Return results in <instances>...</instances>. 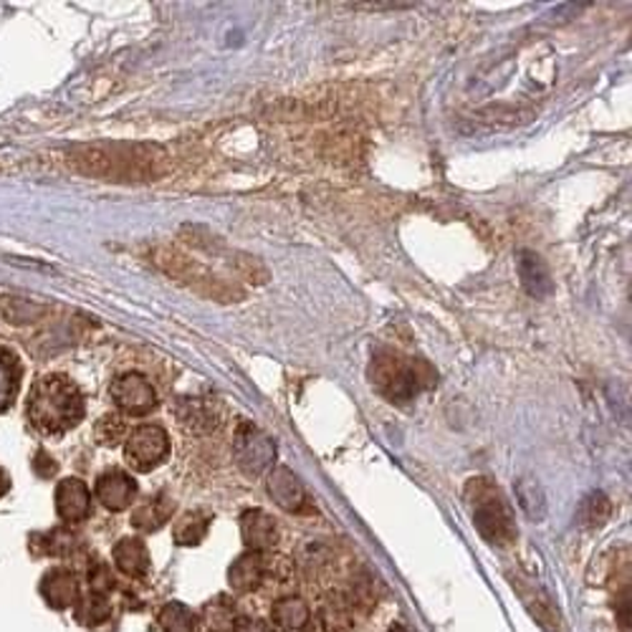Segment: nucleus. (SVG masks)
<instances>
[{
  "label": "nucleus",
  "instance_id": "nucleus-14",
  "mask_svg": "<svg viewBox=\"0 0 632 632\" xmlns=\"http://www.w3.org/2000/svg\"><path fill=\"white\" fill-rule=\"evenodd\" d=\"M264 574H266L264 557H261L258 552H246L231 564L228 582L236 592H251L264 582Z\"/></svg>",
  "mask_w": 632,
  "mask_h": 632
},
{
  "label": "nucleus",
  "instance_id": "nucleus-10",
  "mask_svg": "<svg viewBox=\"0 0 632 632\" xmlns=\"http://www.w3.org/2000/svg\"><path fill=\"white\" fill-rule=\"evenodd\" d=\"M241 537L246 541L248 552H268L278 541L276 519L261 509H251L241 517Z\"/></svg>",
  "mask_w": 632,
  "mask_h": 632
},
{
  "label": "nucleus",
  "instance_id": "nucleus-27",
  "mask_svg": "<svg viewBox=\"0 0 632 632\" xmlns=\"http://www.w3.org/2000/svg\"><path fill=\"white\" fill-rule=\"evenodd\" d=\"M233 632H271L264 620H253V618H241L233 625Z\"/></svg>",
  "mask_w": 632,
  "mask_h": 632
},
{
  "label": "nucleus",
  "instance_id": "nucleus-12",
  "mask_svg": "<svg viewBox=\"0 0 632 632\" xmlns=\"http://www.w3.org/2000/svg\"><path fill=\"white\" fill-rule=\"evenodd\" d=\"M96 496L106 509L122 511L134 501V496H137V483H134L132 478L122 471H110V473L99 476Z\"/></svg>",
  "mask_w": 632,
  "mask_h": 632
},
{
  "label": "nucleus",
  "instance_id": "nucleus-13",
  "mask_svg": "<svg viewBox=\"0 0 632 632\" xmlns=\"http://www.w3.org/2000/svg\"><path fill=\"white\" fill-rule=\"evenodd\" d=\"M57 503L61 519L67 521H81L89 517V509H92V499H89L86 486L77 481V478H69L63 481L57 491Z\"/></svg>",
  "mask_w": 632,
  "mask_h": 632
},
{
  "label": "nucleus",
  "instance_id": "nucleus-19",
  "mask_svg": "<svg viewBox=\"0 0 632 632\" xmlns=\"http://www.w3.org/2000/svg\"><path fill=\"white\" fill-rule=\"evenodd\" d=\"M309 608L299 598H286L274 604V625L284 630H302L309 625Z\"/></svg>",
  "mask_w": 632,
  "mask_h": 632
},
{
  "label": "nucleus",
  "instance_id": "nucleus-15",
  "mask_svg": "<svg viewBox=\"0 0 632 632\" xmlns=\"http://www.w3.org/2000/svg\"><path fill=\"white\" fill-rule=\"evenodd\" d=\"M177 420L183 422L185 428L193 430H213L218 426V405L213 400H197V397H190V400L177 402Z\"/></svg>",
  "mask_w": 632,
  "mask_h": 632
},
{
  "label": "nucleus",
  "instance_id": "nucleus-7",
  "mask_svg": "<svg viewBox=\"0 0 632 632\" xmlns=\"http://www.w3.org/2000/svg\"><path fill=\"white\" fill-rule=\"evenodd\" d=\"M170 453V438L160 426H142L126 440L124 456L134 471H152Z\"/></svg>",
  "mask_w": 632,
  "mask_h": 632
},
{
  "label": "nucleus",
  "instance_id": "nucleus-28",
  "mask_svg": "<svg viewBox=\"0 0 632 632\" xmlns=\"http://www.w3.org/2000/svg\"><path fill=\"white\" fill-rule=\"evenodd\" d=\"M6 486H8V481H6V473H3V471H0V493H3V491H6Z\"/></svg>",
  "mask_w": 632,
  "mask_h": 632
},
{
  "label": "nucleus",
  "instance_id": "nucleus-5",
  "mask_svg": "<svg viewBox=\"0 0 632 632\" xmlns=\"http://www.w3.org/2000/svg\"><path fill=\"white\" fill-rule=\"evenodd\" d=\"M152 258H155V264L165 271L167 276L177 278L180 284H187V286L197 288V292H203L205 296H213V299H218L223 304H228L233 299H241V292H236V288H231L228 284L221 282L218 276L211 274V271H205L201 264H195L193 258L183 256V253L162 248Z\"/></svg>",
  "mask_w": 632,
  "mask_h": 632
},
{
  "label": "nucleus",
  "instance_id": "nucleus-22",
  "mask_svg": "<svg viewBox=\"0 0 632 632\" xmlns=\"http://www.w3.org/2000/svg\"><path fill=\"white\" fill-rule=\"evenodd\" d=\"M170 513H173V501L165 499V496H157V499H152L144 506H140V509L134 511L132 521L137 529L155 531L170 519Z\"/></svg>",
  "mask_w": 632,
  "mask_h": 632
},
{
  "label": "nucleus",
  "instance_id": "nucleus-11",
  "mask_svg": "<svg viewBox=\"0 0 632 632\" xmlns=\"http://www.w3.org/2000/svg\"><path fill=\"white\" fill-rule=\"evenodd\" d=\"M519 278L523 292L534 296V299H549V296L554 294V282L552 274H549V266L534 251L519 253Z\"/></svg>",
  "mask_w": 632,
  "mask_h": 632
},
{
  "label": "nucleus",
  "instance_id": "nucleus-17",
  "mask_svg": "<svg viewBox=\"0 0 632 632\" xmlns=\"http://www.w3.org/2000/svg\"><path fill=\"white\" fill-rule=\"evenodd\" d=\"M517 501L529 521H541L547 517V493L541 483L531 476H521L517 481Z\"/></svg>",
  "mask_w": 632,
  "mask_h": 632
},
{
  "label": "nucleus",
  "instance_id": "nucleus-20",
  "mask_svg": "<svg viewBox=\"0 0 632 632\" xmlns=\"http://www.w3.org/2000/svg\"><path fill=\"white\" fill-rule=\"evenodd\" d=\"M610 517H612V503L602 491H594L587 496V499L580 503V513H577V519H580V523L587 529L604 527V523L610 521Z\"/></svg>",
  "mask_w": 632,
  "mask_h": 632
},
{
  "label": "nucleus",
  "instance_id": "nucleus-18",
  "mask_svg": "<svg viewBox=\"0 0 632 632\" xmlns=\"http://www.w3.org/2000/svg\"><path fill=\"white\" fill-rule=\"evenodd\" d=\"M114 559H116V564H120L122 572L134 574V577L144 574L150 567L147 549H144V544L137 539L120 541V544H116V549H114Z\"/></svg>",
  "mask_w": 632,
  "mask_h": 632
},
{
  "label": "nucleus",
  "instance_id": "nucleus-4",
  "mask_svg": "<svg viewBox=\"0 0 632 632\" xmlns=\"http://www.w3.org/2000/svg\"><path fill=\"white\" fill-rule=\"evenodd\" d=\"M466 503L471 519L481 534L493 547H509L517 539V523L509 501L503 499L491 478H471L466 483Z\"/></svg>",
  "mask_w": 632,
  "mask_h": 632
},
{
  "label": "nucleus",
  "instance_id": "nucleus-6",
  "mask_svg": "<svg viewBox=\"0 0 632 632\" xmlns=\"http://www.w3.org/2000/svg\"><path fill=\"white\" fill-rule=\"evenodd\" d=\"M233 456H236L238 468L251 478L264 476L271 471L276 458V446L264 430L253 426V422H241L233 438Z\"/></svg>",
  "mask_w": 632,
  "mask_h": 632
},
{
  "label": "nucleus",
  "instance_id": "nucleus-16",
  "mask_svg": "<svg viewBox=\"0 0 632 632\" xmlns=\"http://www.w3.org/2000/svg\"><path fill=\"white\" fill-rule=\"evenodd\" d=\"M517 587H519L521 600L527 602L531 615H534L541 625L554 630L559 625V612H557V604L552 602V598H549V594L541 590V587H534L529 582H517Z\"/></svg>",
  "mask_w": 632,
  "mask_h": 632
},
{
  "label": "nucleus",
  "instance_id": "nucleus-21",
  "mask_svg": "<svg viewBox=\"0 0 632 632\" xmlns=\"http://www.w3.org/2000/svg\"><path fill=\"white\" fill-rule=\"evenodd\" d=\"M18 383H21V367H18L11 351L0 349V412L11 408L18 393Z\"/></svg>",
  "mask_w": 632,
  "mask_h": 632
},
{
  "label": "nucleus",
  "instance_id": "nucleus-23",
  "mask_svg": "<svg viewBox=\"0 0 632 632\" xmlns=\"http://www.w3.org/2000/svg\"><path fill=\"white\" fill-rule=\"evenodd\" d=\"M207 527H211V517H207V513H203V511L185 513V517L180 519L177 527H175V541L183 547L201 544L207 534Z\"/></svg>",
  "mask_w": 632,
  "mask_h": 632
},
{
  "label": "nucleus",
  "instance_id": "nucleus-25",
  "mask_svg": "<svg viewBox=\"0 0 632 632\" xmlns=\"http://www.w3.org/2000/svg\"><path fill=\"white\" fill-rule=\"evenodd\" d=\"M124 436L126 426L122 415H104V418L96 422V440L102 442V446H116Z\"/></svg>",
  "mask_w": 632,
  "mask_h": 632
},
{
  "label": "nucleus",
  "instance_id": "nucleus-3",
  "mask_svg": "<svg viewBox=\"0 0 632 632\" xmlns=\"http://www.w3.org/2000/svg\"><path fill=\"white\" fill-rule=\"evenodd\" d=\"M369 383L375 390L395 405H408L428 387H436V369L422 363L397 355V351H379L369 365Z\"/></svg>",
  "mask_w": 632,
  "mask_h": 632
},
{
  "label": "nucleus",
  "instance_id": "nucleus-1",
  "mask_svg": "<svg viewBox=\"0 0 632 632\" xmlns=\"http://www.w3.org/2000/svg\"><path fill=\"white\" fill-rule=\"evenodd\" d=\"M69 162L81 175H92L112 183H150L167 170V155L157 144L104 142L77 147Z\"/></svg>",
  "mask_w": 632,
  "mask_h": 632
},
{
  "label": "nucleus",
  "instance_id": "nucleus-24",
  "mask_svg": "<svg viewBox=\"0 0 632 632\" xmlns=\"http://www.w3.org/2000/svg\"><path fill=\"white\" fill-rule=\"evenodd\" d=\"M0 312L11 324H31L41 314V306L26 299H3L0 302Z\"/></svg>",
  "mask_w": 632,
  "mask_h": 632
},
{
  "label": "nucleus",
  "instance_id": "nucleus-2",
  "mask_svg": "<svg viewBox=\"0 0 632 632\" xmlns=\"http://www.w3.org/2000/svg\"><path fill=\"white\" fill-rule=\"evenodd\" d=\"M84 418V397L79 387L63 375H47L33 385L29 395V420L35 430L59 436Z\"/></svg>",
  "mask_w": 632,
  "mask_h": 632
},
{
  "label": "nucleus",
  "instance_id": "nucleus-26",
  "mask_svg": "<svg viewBox=\"0 0 632 632\" xmlns=\"http://www.w3.org/2000/svg\"><path fill=\"white\" fill-rule=\"evenodd\" d=\"M162 625L167 628V632H193V615L183 608V604H170L162 612Z\"/></svg>",
  "mask_w": 632,
  "mask_h": 632
},
{
  "label": "nucleus",
  "instance_id": "nucleus-9",
  "mask_svg": "<svg viewBox=\"0 0 632 632\" xmlns=\"http://www.w3.org/2000/svg\"><path fill=\"white\" fill-rule=\"evenodd\" d=\"M266 491L271 499H274L284 511L292 513H302L309 509V493H306L304 483L299 481V476L294 471H288L286 466H276L271 468L268 481H266Z\"/></svg>",
  "mask_w": 632,
  "mask_h": 632
},
{
  "label": "nucleus",
  "instance_id": "nucleus-8",
  "mask_svg": "<svg viewBox=\"0 0 632 632\" xmlns=\"http://www.w3.org/2000/svg\"><path fill=\"white\" fill-rule=\"evenodd\" d=\"M112 400L126 415H147L155 410L157 395L150 379L140 373H126L112 383Z\"/></svg>",
  "mask_w": 632,
  "mask_h": 632
}]
</instances>
